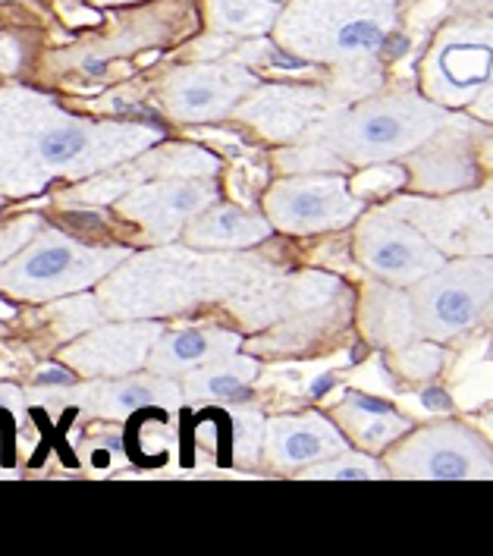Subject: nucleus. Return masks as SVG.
Masks as SVG:
<instances>
[{
    "label": "nucleus",
    "mask_w": 493,
    "mask_h": 556,
    "mask_svg": "<svg viewBox=\"0 0 493 556\" xmlns=\"http://www.w3.org/2000/svg\"><path fill=\"white\" fill-rule=\"evenodd\" d=\"M400 26L396 0H290L274 35L283 51L305 63L330 66L343 104L383 83V54Z\"/></svg>",
    "instance_id": "nucleus-1"
},
{
    "label": "nucleus",
    "mask_w": 493,
    "mask_h": 556,
    "mask_svg": "<svg viewBox=\"0 0 493 556\" xmlns=\"http://www.w3.org/2000/svg\"><path fill=\"white\" fill-rule=\"evenodd\" d=\"M453 114L421 91H371L318 119L305 132V142L333 164L383 167L425 146Z\"/></svg>",
    "instance_id": "nucleus-2"
},
{
    "label": "nucleus",
    "mask_w": 493,
    "mask_h": 556,
    "mask_svg": "<svg viewBox=\"0 0 493 556\" xmlns=\"http://www.w3.org/2000/svg\"><path fill=\"white\" fill-rule=\"evenodd\" d=\"M415 330L434 343H463L493 324V255L446 258L408 287Z\"/></svg>",
    "instance_id": "nucleus-3"
},
{
    "label": "nucleus",
    "mask_w": 493,
    "mask_h": 556,
    "mask_svg": "<svg viewBox=\"0 0 493 556\" xmlns=\"http://www.w3.org/2000/svg\"><path fill=\"white\" fill-rule=\"evenodd\" d=\"M488 86H493V16L443 23L418 66V91L446 111H463Z\"/></svg>",
    "instance_id": "nucleus-4"
},
{
    "label": "nucleus",
    "mask_w": 493,
    "mask_h": 556,
    "mask_svg": "<svg viewBox=\"0 0 493 556\" xmlns=\"http://www.w3.org/2000/svg\"><path fill=\"white\" fill-rule=\"evenodd\" d=\"M380 459L393 478H493V443L463 418L412 425Z\"/></svg>",
    "instance_id": "nucleus-5"
},
{
    "label": "nucleus",
    "mask_w": 493,
    "mask_h": 556,
    "mask_svg": "<svg viewBox=\"0 0 493 556\" xmlns=\"http://www.w3.org/2000/svg\"><path fill=\"white\" fill-rule=\"evenodd\" d=\"M434 242L446 258L493 255V176L446 195H400L383 202Z\"/></svg>",
    "instance_id": "nucleus-6"
},
{
    "label": "nucleus",
    "mask_w": 493,
    "mask_h": 556,
    "mask_svg": "<svg viewBox=\"0 0 493 556\" xmlns=\"http://www.w3.org/2000/svg\"><path fill=\"white\" fill-rule=\"evenodd\" d=\"M352 255L371 280L403 290L446 262V255L428 236L387 205L365 207L358 214L352 233Z\"/></svg>",
    "instance_id": "nucleus-7"
},
{
    "label": "nucleus",
    "mask_w": 493,
    "mask_h": 556,
    "mask_svg": "<svg viewBox=\"0 0 493 556\" xmlns=\"http://www.w3.org/2000/svg\"><path fill=\"white\" fill-rule=\"evenodd\" d=\"M343 174L292 176L267 192V217L277 230L295 236L346 230L365 211Z\"/></svg>",
    "instance_id": "nucleus-8"
},
{
    "label": "nucleus",
    "mask_w": 493,
    "mask_h": 556,
    "mask_svg": "<svg viewBox=\"0 0 493 556\" xmlns=\"http://www.w3.org/2000/svg\"><path fill=\"white\" fill-rule=\"evenodd\" d=\"M481 119H453L443 123L434 136L421 148L403 157V170H408V182L418 195H446L475 186L481 176V161L478 151L484 142V126Z\"/></svg>",
    "instance_id": "nucleus-9"
},
{
    "label": "nucleus",
    "mask_w": 493,
    "mask_h": 556,
    "mask_svg": "<svg viewBox=\"0 0 493 556\" xmlns=\"http://www.w3.org/2000/svg\"><path fill=\"white\" fill-rule=\"evenodd\" d=\"M258 88V79L236 63L189 66L170 83V111L179 119H217Z\"/></svg>",
    "instance_id": "nucleus-10"
},
{
    "label": "nucleus",
    "mask_w": 493,
    "mask_h": 556,
    "mask_svg": "<svg viewBox=\"0 0 493 556\" xmlns=\"http://www.w3.org/2000/svg\"><path fill=\"white\" fill-rule=\"evenodd\" d=\"M264 438H267L270 463L287 471H305L308 466H318L324 459H333L352 450L343 431L337 428V421L320 412L270 418L264 428Z\"/></svg>",
    "instance_id": "nucleus-11"
},
{
    "label": "nucleus",
    "mask_w": 493,
    "mask_h": 556,
    "mask_svg": "<svg viewBox=\"0 0 493 556\" xmlns=\"http://www.w3.org/2000/svg\"><path fill=\"white\" fill-rule=\"evenodd\" d=\"M343 101L333 91L305 86H270L252 94L242 108V117L252 119L270 139L305 136L318 119L337 111Z\"/></svg>",
    "instance_id": "nucleus-12"
},
{
    "label": "nucleus",
    "mask_w": 493,
    "mask_h": 556,
    "mask_svg": "<svg viewBox=\"0 0 493 556\" xmlns=\"http://www.w3.org/2000/svg\"><path fill=\"white\" fill-rule=\"evenodd\" d=\"M333 421L349 440V446L371 456H380L412 428L408 415H403L393 403L368 393H346L333 409Z\"/></svg>",
    "instance_id": "nucleus-13"
},
{
    "label": "nucleus",
    "mask_w": 493,
    "mask_h": 556,
    "mask_svg": "<svg viewBox=\"0 0 493 556\" xmlns=\"http://www.w3.org/2000/svg\"><path fill=\"white\" fill-rule=\"evenodd\" d=\"M362 330L371 346L378 350H403L418 337L415 330V312L412 299L403 287H390L375 280L365 287V302H362Z\"/></svg>",
    "instance_id": "nucleus-14"
},
{
    "label": "nucleus",
    "mask_w": 493,
    "mask_h": 556,
    "mask_svg": "<svg viewBox=\"0 0 493 556\" xmlns=\"http://www.w3.org/2000/svg\"><path fill=\"white\" fill-rule=\"evenodd\" d=\"M270 233L267 220L258 214L239 211V207H214L195 224L192 239L202 245H220V249H239V245H255Z\"/></svg>",
    "instance_id": "nucleus-15"
},
{
    "label": "nucleus",
    "mask_w": 493,
    "mask_h": 556,
    "mask_svg": "<svg viewBox=\"0 0 493 556\" xmlns=\"http://www.w3.org/2000/svg\"><path fill=\"white\" fill-rule=\"evenodd\" d=\"M239 346V337L220 333V330H182L174 333L161 350V368L164 371H186L195 365H211L214 358H224Z\"/></svg>",
    "instance_id": "nucleus-16"
},
{
    "label": "nucleus",
    "mask_w": 493,
    "mask_h": 556,
    "mask_svg": "<svg viewBox=\"0 0 493 556\" xmlns=\"http://www.w3.org/2000/svg\"><path fill=\"white\" fill-rule=\"evenodd\" d=\"M258 375V365L249 362V358H239V355H224V358H214L207 371H199L192 378V393L204 396V400H245L249 396V387Z\"/></svg>",
    "instance_id": "nucleus-17"
},
{
    "label": "nucleus",
    "mask_w": 493,
    "mask_h": 556,
    "mask_svg": "<svg viewBox=\"0 0 493 556\" xmlns=\"http://www.w3.org/2000/svg\"><path fill=\"white\" fill-rule=\"evenodd\" d=\"M280 0H211V26L232 35H264L280 16Z\"/></svg>",
    "instance_id": "nucleus-18"
},
{
    "label": "nucleus",
    "mask_w": 493,
    "mask_h": 556,
    "mask_svg": "<svg viewBox=\"0 0 493 556\" xmlns=\"http://www.w3.org/2000/svg\"><path fill=\"white\" fill-rule=\"evenodd\" d=\"M305 478H390V471L383 466L380 456H371V453H340L333 459H324L318 466H308L302 471Z\"/></svg>",
    "instance_id": "nucleus-19"
},
{
    "label": "nucleus",
    "mask_w": 493,
    "mask_h": 556,
    "mask_svg": "<svg viewBox=\"0 0 493 556\" xmlns=\"http://www.w3.org/2000/svg\"><path fill=\"white\" fill-rule=\"evenodd\" d=\"M396 355V368L406 375L408 381H431L437 378V371L443 368V350L434 340L415 337L412 343H406L403 350L393 352Z\"/></svg>",
    "instance_id": "nucleus-20"
},
{
    "label": "nucleus",
    "mask_w": 493,
    "mask_h": 556,
    "mask_svg": "<svg viewBox=\"0 0 493 556\" xmlns=\"http://www.w3.org/2000/svg\"><path fill=\"white\" fill-rule=\"evenodd\" d=\"M88 146V132L79 129V126H60V129H51L41 142H38V151L48 164H66L73 161L76 154H83Z\"/></svg>",
    "instance_id": "nucleus-21"
},
{
    "label": "nucleus",
    "mask_w": 493,
    "mask_h": 556,
    "mask_svg": "<svg viewBox=\"0 0 493 556\" xmlns=\"http://www.w3.org/2000/svg\"><path fill=\"white\" fill-rule=\"evenodd\" d=\"M69 264H73V252L63 245H51V249H38L29 262L23 264V274L29 280H51V277H60Z\"/></svg>",
    "instance_id": "nucleus-22"
},
{
    "label": "nucleus",
    "mask_w": 493,
    "mask_h": 556,
    "mask_svg": "<svg viewBox=\"0 0 493 556\" xmlns=\"http://www.w3.org/2000/svg\"><path fill=\"white\" fill-rule=\"evenodd\" d=\"M114 400L123 409L148 406V403H154V390H151V387H142V383H129V387H123V390L116 393Z\"/></svg>",
    "instance_id": "nucleus-23"
},
{
    "label": "nucleus",
    "mask_w": 493,
    "mask_h": 556,
    "mask_svg": "<svg viewBox=\"0 0 493 556\" xmlns=\"http://www.w3.org/2000/svg\"><path fill=\"white\" fill-rule=\"evenodd\" d=\"M468 114L481 123H493V86H488L471 104H468Z\"/></svg>",
    "instance_id": "nucleus-24"
},
{
    "label": "nucleus",
    "mask_w": 493,
    "mask_h": 556,
    "mask_svg": "<svg viewBox=\"0 0 493 556\" xmlns=\"http://www.w3.org/2000/svg\"><path fill=\"white\" fill-rule=\"evenodd\" d=\"M69 381H73V378H69V371H63V368H48V371H38V375H35V383H38V387H66Z\"/></svg>",
    "instance_id": "nucleus-25"
},
{
    "label": "nucleus",
    "mask_w": 493,
    "mask_h": 556,
    "mask_svg": "<svg viewBox=\"0 0 493 556\" xmlns=\"http://www.w3.org/2000/svg\"><path fill=\"white\" fill-rule=\"evenodd\" d=\"M104 70H108V63H104V60H98V58H88L86 60V73H88V76H101Z\"/></svg>",
    "instance_id": "nucleus-26"
},
{
    "label": "nucleus",
    "mask_w": 493,
    "mask_h": 556,
    "mask_svg": "<svg viewBox=\"0 0 493 556\" xmlns=\"http://www.w3.org/2000/svg\"><path fill=\"white\" fill-rule=\"evenodd\" d=\"M101 3H111V0H101Z\"/></svg>",
    "instance_id": "nucleus-27"
}]
</instances>
